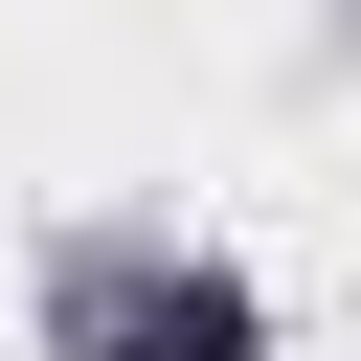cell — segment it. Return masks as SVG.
Masks as SVG:
<instances>
[{"mask_svg":"<svg viewBox=\"0 0 361 361\" xmlns=\"http://www.w3.org/2000/svg\"><path fill=\"white\" fill-rule=\"evenodd\" d=\"M113 361H248V293H226V271H180V293H135V316H113Z\"/></svg>","mask_w":361,"mask_h":361,"instance_id":"obj_1","label":"cell"}]
</instances>
